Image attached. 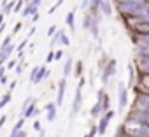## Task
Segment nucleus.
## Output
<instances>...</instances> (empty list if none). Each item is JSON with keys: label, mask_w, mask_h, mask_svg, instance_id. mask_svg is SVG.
Here are the masks:
<instances>
[{"label": "nucleus", "mask_w": 149, "mask_h": 137, "mask_svg": "<svg viewBox=\"0 0 149 137\" xmlns=\"http://www.w3.org/2000/svg\"><path fill=\"white\" fill-rule=\"evenodd\" d=\"M125 130L132 137H149V127L139 120H128L125 123Z\"/></svg>", "instance_id": "nucleus-1"}, {"label": "nucleus", "mask_w": 149, "mask_h": 137, "mask_svg": "<svg viewBox=\"0 0 149 137\" xmlns=\"http://www.w3.org/2000/svg\"><path fill=\"white\" fill-rule=\"evenodd\" d=\"M83 86H84V79L81 78V79H79V85H77V88H76V97H74V104H72V111H70V114H77L79 109H81V104H83L81 88H83Z\"/></svg>", "instance_id": "nucleus-2"}, {"label": "nucleus", "mask_w": 149, "mask_h": 137, "mask_svg": "<svg viewBox=\"0 0 149 137\" xmlns=\"http://www.w3.org/2000/svg\"><path fill=\"white\" fill-rule=\"evenodd\" d=\"M137 107H139L142 113H149V95L139 93V95H137Z\"/></svg>", "instance_id": "nucleus-3"}, {"label": "nucleus", "mask_w": 149, "mask_h": 137, "mask_svg": "<svg viewBox=\"0 0 149 137\" xmlns=\"http://www.w3.org/2000/svg\"><path fill=\"white\" fill-rule=\"evenodd\" d=\"M114 74H116V60H111V62L107 63V67H105L104 74H102V81H104V83H107V81H109V78H111V76H114Z\"/></svg>", "instance_id": "nucleus-4"}, {"label": "nucleus", "mask_w": 149, "mask_h": 137, "mask_svg": "<svg viewBox=\"0 0 149 137\" xmlns=\"http://www.w3.org/2000/svg\"><path fill=\"white\" fill-rule=\"evenodd\" d=\"M118 92H119V109L123 111L126 107V104H128V93H126V88H125L123 83L118 85Z\"/></svg>", "instance_id": "nucleus-5"}, {"label": "nucleus", "mask_w": 149, "mask_h": 137, "mask_svg": "<svg viewBox=\"0 0 149 137\" xmlns=\"http://www.w3.org/2000/svg\"><path fill=\"white\" fill-rule=\"evenodd\" d=\"M112 118H114V111H109V113L100 120V123H98V134H105V130H107V123H109Z\"/></svg>", "instance_id": "nucleus-6"}, {"label": "nucleus", "mask_w": 149, "mask_h": 137, "mask_svg": "<svg viewBox=\"0 0 149 137\" xmlns=\"http://www.w3.org/2000/svg\"><path fill=\"white\" fill-rule=\"evenodd\" d=\"M65 78L63 79H60V83H58V97H56V106H61L63 104V95H65Z\"/></svg>", "instance_id": "nucleus-7"}, {"label": "nucleus", "mask_w": 149, "mask_h": 137, "mask_svg": "<svg viewBox=\"0 0 149 137\" xmlns=\"http://www.w3.org/2000/svg\"><path fill=\"white\" fill-rule=\"evenodd\" d=\"M98 9H102V13L105 16H111L112 14V6L109 0H98Z\"/></svg>", "instance_id": "nucleus-8"}, {"label": "nucleus", "mask_w": 149, "mask_h": 137, "mask_svg": "<svg viewBox=\"0 0 149 137\" xmlns=\"http://www.w3.org/2000/svg\"><path fill=\"white\" fill-rule=\"evenodd\" d=\"M14 51V44H9L7 48H4V49H0V63H6V60L9 58V55Z\"/></svg>", "instance_id": "nucleus-9"}, {"label": "nucleus", "mask_w": 149, "mask_h": 137, "mask_svg": "<svg viewBox=\"0 0 149 137\" xmlns=\"http://www.w3.org/2000/svg\"><path fill=\"white\" fill-rule=\"evenodd\" d=\"M46 109H47V121H54L56 120V106L53 102H49L46 106Z\"/></svg>", "instance_id": "nucleus-10"}, {"label": "nucleus", "mask_w": 149, "mask_h": 137, "mask_svg": "<svg viewBox=\"0 0 149 137\" xmlns=\"http://www.w3.org/2000/svg\"><path fill=\"white\" fill-rule=\"evenodd\" d=\"M23 121H25V118H21V120H18V123L13 127V132H11V135L9 137H16L18 134H19V130H21V127H23Z\"/></svg>", "instance_id": "nucleus-11"}, {"label": "nucleus", "mask_w": 149, "mask_h": 137, "mask_svg": "<svg viewBox=\"0 0 149 137\" xmlns=\"http://www.w3.org/2000/svg\"><path fill=\"white\" fill-rule=\"evenodd\" d=\"M46 78H47V68H46V67L42 65V67L39 68V74H37V79H35V85H37V83H40V81H42V79H46Z\"/></svg>", "instance_id": "nucleus-12"}, {"label": "nucleus", "mask_w": 149, "mask_h": 137, "mask_svg": "<svg viewBox=\"0 0 149 137\" xmlns=\"http://www.w3.org/2000/svg\"><path fill=\"white\" fill-rule=\"evenodd\" d=\"M74 16H76V11H70V13H67V16H65V23L70 27V30H74Z\"/></svg>", "instance_id": "nucleus-13"}, {"label": "nucleus", "mask_w": 149, "mask_h": 137, "mask_svg": "<svg viewBox=\"0 0 149 137\" xmlns=\"http://www.w3.org/2000/svg\"><path fill=\"white\" fill-rule=\"evenodd\" d=\"M70 71H72V58H68L67 62H65V67H63V76L67 78V76H70Z\"/></svg>", "instance_id": "nucleus-14"}, {"label": "nucleus", "mask_w": 149, "mask_h": 137, "mask_svg": "<svg viewBox=\"0 0 149 137\" xmlns=\"http://www.w3.org/2000/svg\"><path fill=\"white\" fill-rule=\"evenodd\" d=\"M33 113H35V104H33V102H32V104H30V106H28V109H26V111H25V113H23V118H30V116H32V114H33Z\"/></svg>", "instance_id": "nucleus-15"}, {"label": "nucleus", "mask_w": 149, "mask_h": 137, "mask_svg": "<svg viewBox=\"0 0 149 137\" xmlns=\"http://www.w3.org/2000/svg\"><path fill=\"white\" fill-rule=\"evenodd\" d=\"M90 30H91V35H93L95 39H98V25H97V21H95V20H93V23H91Z\"/></svg>", "instance_id": "nucleus-16"}, {"label": "nucleus", "mask_w": 149, "mask_h": 137, "mask_svg": "<svg viewBox=\"0 0 149 137\" xmlns=\"http://www.w3.org/2000/svg\"><path fill=\"white\" fill-rule=\"evenodd\" d=\"M135 27H137L139 32H149V21H146V23H137Z\"/></svg>", "instance_id": "nucleus-17"}, {"label": "nucleus", "mask_w": 149, "mask_h": 137, "mask_svg": "<svg viewBox=\"0 0 149 137\" xmlns=\"http://www.w3.org/2000/svg\"><path fill=\"white\" fill-rule=\"evenodd\" d=\"M9 100H11V93H4L2 95V100H0V107H6L9 104Z\"/></svg>", "instance_id": "nucleus-18"}, {"label": "nucleus", "mask_w": 149, "mask_h": 137, "mask_svg": "<svg viewBox=\"0 0 149 137\" xmlns=\"http://www.w3.org/2000/svg\"><path fill=\"white\" fill-rule=\"evenodd\" d=\"M91 23H93L91 16H84V20H83V27H84V28H90V27H91Z\"/></svg>", "instance_id": "nucleus-19"}, {"label": "nucleus", "mask_w": 149, "mask_h": 137, "mask_svg": "<svg viewBox=\"0 0 149 137\" xmlns=\"http://www.w3.org/2000/svg\"><path fill=\"white\" fill-rule=\"evenodd\" d=\"M39 68H40V67H35V68H33V71H32V74H30V81H32L33 85H35V79H37V74H39Z\"/></svg>", "instance_id": "nucleus-20"}, {"label": "nucleus", "mask_w": 149, "mask_h": 137, "mask_svg": "<svg viewBox=\"0 0 149 137\" xmlns=\"http://www.w3.org/2000/svg\"><path fill=\"white\" fill-rule=\"evenodd\" d=\"M61 35H63V32H61V30H58V32H56V37H53V42H51V44H53V46H56V44H58V41H61Z\"/></svg>", "instance_id": "nucleus-21"}, {"label": "nucleus", "mask_w": 149, "mask_h": 137, "mask_svg": "<svg viewBox=\"0 0 149 137\" xmlns=\"http://www.w3.org/2000/svg\"><path fill=\"white\" fill-rule=\"evenodd\" d=\"M140 81H142V85H144V86H146V88H149V74H144V76H142V79H140Z\"/></svg>", "instance_id": "nucleus-22"}, {"label": "nucleus", "mask_w": 149, "mask_h": 137, "mask_svg": "<svg viewBox=\"0 0 149 137\" xmlns=\"http://www.w3.org/2000/svg\"><path fill=\"white\" fill-rule=\"evenodd\" d=\"M61 4H63V0H58V2H56V4H54V6H53L51 9H49V14H51V13H54V11H56V9H58V7L61 6Z\"/></svg>", "instance_id": "nucleus-23"}, {"label": "nucleus", "mask_w": 149, "mask_h": 137, "mask_svg": "<svg viewBox=\"0 0 149 137\" xmlns=\"http://www.w3.org/2000/svg\"><path fill=\"white\" fill-rule=\"evenodd\" d=\"M25 46H26V41H23V42L18 46V55H19V56L23 55V49H25Z\"/></svg>", "instance_id": "nucleus-24"}, {"label": "nucleus", "mask_w": 149, "mask_h": 137, "mask_svg": "<svg viewBox=\"0 0 149 137\" xmlns=\"http://www.w3.org/2000/svg\"><path fill=\"white\" fill-rule=\"evenodd\" d=\"M128 78H130V85H132V81H133V67L132 65H128Z\"/></svg>", "instance_id": "nucleus-25"}, {"label": "nucleus", "mask_w": 149, "mask_h": 137, "mask_svg": "<svg viewBox=\"0 0 149 137\" xmlns=\"http://www.w3.org/2000/svg\"><path fill=\"white\" fill-rule=\"evenodd\" d=\"M53 60H54V53H53V51H49V53H47V56H46V62L49 63V62H53Z\"/></svg>", "instance_id": "nucleus-26"}, {"label": "nucleus", "mask_w": 149, "mask_h": 137, "mask_svg": "<svg viewBox=\"0 0 149 137\" xmlns=\"http://www.w3.org/2000/svg\"><path fill=\"white\" fill-rule=\"evenodd\" d=\"M61 44H63V46H68V44H70L68 39H67V35H65V32H63V35H61Z\"/></svg>", "instance_id": "nucleus-27"}, {"label": "nucleus", "mask_w": 149, "mask_h": 137, "mask_svg": "<svg viewBox=\"0 0 149 137\" xmlns=\"http://www.w3.org/2000/svg\"><path fill=\"white\" fill-rule=\"evenodd\" d=\"M21 9H23V2H21V0H19V2L16 4V7H14V11L18 13V11H21Z\"/></svg>", "instance_id": "nucleus-28"}, {"label": "nucleus", "mask_w": 149, "mask_h": 137, "mask_svg": "<svg viewBox=\"0 0 149 137\" xmlns=\"http://www.w3.org/2000/svg\"><path fill=\"white\" fill-rule=\"evenodd\" d=\"M61 56H63V51H56V53H54V60H56V62H58Z\"/></svg>", "instance_id": "nucleus-29"}, {"label": "nucleus", "mask_w": 149, "mask_h": 137, "mask_svg": "<svg viewBox=\"0 0 149 137\" xmlns=\"http://www.w3.org/2000/svg\"><path fill=\"white\" fill-rule=\"evenodd\" d=\"M54 32H56V27H51V28H49V32H47V35H49V37H53V35H54Z\"/></svg>", "instance_id": "nucleus-30"}, {"label": "nucleus", "mask_w": 149, "mask_h": 137, "mask_svg": "<svg viewBox=\"0 0 149 137\" xmlns=\"http://www.w3.org/2000/svg\"><path fill=\"white\" fill-rule=\"evenodd\" d=\"M14 65H16V60H11V62L7 63V68H14Z\"/></svg>", "instance_id": "nucleus-31"}, {"label": "nucleus", "mask_w": 149, "mask_h": 137, "mask_svg": "<svg viewBox=\"0 0 149 137\" xmlns=\"http://www.w3.org/2000/svg\"><path fill=\"white\" fill-rule=\"evenodd\" d=\"M33 128H35V130L40 134V123H39V121H35V123H33Z\"/></svg>", "instance_id": "nucleus-32"}, {"label": "nucleus", "mask_w": 149, "mask_h": 137, "mask_svg": "<svg viewBox=\"0 0 149 137\" xmlns=\"http://www.w3.org/2000/svg\"><path fill=\"white\" fill-rule=\"evenodd\" d=\"M19 28H21V23H18V25L14 27V34H18V32H19Z\"/></svg>", "instance_id": "nucleus-33"}, {"label": "nucleus", "mask_w": 149, "mask_h": 137, "mask_svg": "<svg viewBox=\"0 0 149 137\" xmlns=\"http://www.w3.org/2000/svg\"><path fill=\"white\" fill-rule=\"evenodd\" d=\"M6 120H7V116H2V120H0V127H4V123H6Z\"/></svg>", "instance_id": "nucleus-34"}, {"label": "nucleus", "mask_w": 149, "mask_h": 137, "mask_svg": "<svg viewBox=\"0 0 149 137\" xmlns=\"http://www.w3.org/2000/svg\"><path fill=\"white\" fill-rule=\"evenodd\" d=\"M0 83H2V85H6V83H7V76H4V78H0Z\"/></svg>", "instance_id": "nucleus-35"}, {"label": "nucleus", "mask_w": 149, "mask_h": 137, "mask_svg": "<svg viewBox=\"0 0 149 137\" xmlns=\"http://www.w3.org/2000/svg\"><path fill=\"white\" fill-rule=\"evenodd\" d=\"M56 137H58V135H56Z\"/></svg>", "instance_id": "nucleus-36"}]
</instances>
